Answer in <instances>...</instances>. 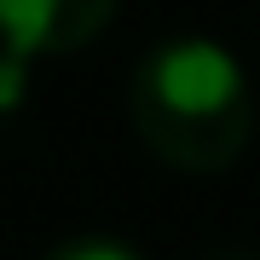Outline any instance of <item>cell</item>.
<instances>
[{
  "instance_id": "3",
  "label": "cell",
  "mask_w": 260,
  "mask_h": 260,
  "mask_svg": "<svg viewBox=\"0 0 260 260\" xmlns=\"http://www.w3.org/2000/svg\"><path fill=\"white\" fill-rule=\"evenodd\" d=\"M41 260H145L133 243H121V237H104V232H75L64 243H52Z\"/></svg>"
},
{
  "instance_id": "2",
  "label": "cell",
  "mask_w": 260,
  "mask_h": 260,
  "mask_svg": "<svg viewBox=\"0 0 260 260\" xmlns=\"http://www.w3.org/2000/svg\"><path fill=\"white\" fill-rule=\"evenodd\" d=\"M121 0H0V47L18 58H64L110 29Z\"/></svg>"
},
{
  "instance_id": "1",
  "label": "cell",
  "mask_w": 260,
  "mask_h": 260,
  "mask_svg": "<svg viewBox=\"0 0 260 260\" xmlns=\"http://www.w3.org/2000/svg\"><path fill=\"white\" fill-rule=\"evenodd\" d=\"M139 145L179 174H225L254 139V87L214 35H168L127 75Z\"/></svg>"
},
{
  "instance_id": "4",
  "label": "cell",
  "mask_w": 260,
  "mask_h": 260,
  "mask_svg": "<svg viewBox=\"0 0 260 260\" xmlns=\"http://www.w3.org/2000/svg\"><path fill=\"white\" fill-rule=\"evenodd\" d=\"M29 104V58L0 47V121H12Z\"/></svg>"
}]
</instances>
